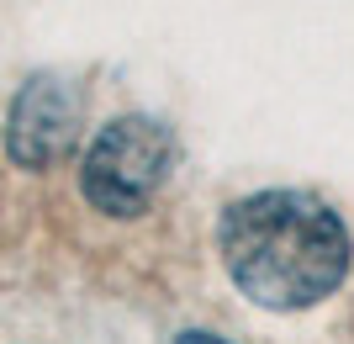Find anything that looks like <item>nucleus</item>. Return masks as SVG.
Listing matches in <instances>:
<instances>
[{"instance_id": "f257e3e1", "label": "nucleus", "mask_w": 354, "mask_h": 344, "mask_svg": "<svg viewBox=\"0 0 354 344\" xmlns=\"http://www.w3.org/2000/svg\"><path fill=\"white\" fill-rule=\"evenodd\" d=\"M217 249L238 297L270 313H301L349 275V228L307 191H254L222 212Z\"/></svg>"}, {"instance_id": "f03ea898", "label": "nucleus", "mask_w": 354, "mask_h": 344, "mask_svg": "<svg viewBox=\"0 0 354 344\" xmlns=\"http://www.w3.org/2000/svg\"><path fill=\"white\" fill-rule=\"evenodd\" d=\"M175 170V138L153 117H117L90 138L80 191L106 217H143Z\"/></svg>"}, {"instance_id": "7ed1b4c3", "label": "nucleus", "mask_w": 354, "mask_h": 344, "mask_svg": "<svg viewBox=\"0 0 354 344\" xmlns=\"http://www.w3.org/2000/svg\"><path fill=\"white\" fill-rule=\"evenodd\" d=\"M80 138V96L59 75H37L16 90L11 122H6V154L21 170H48Z\"/></svg>"}, {"instance_id": "20e7f679", "label": "nucleus", "mask_w": 354, "mask_h": 344, "mask_svg": "<svg viewBox=\"0 0 354 344\" xmlns=\"http://www.w3.org/2000/svg\"><path fill=\"white\" fill-rule=\"evenodd\" d=\"M175 344H227V339H217V334H180Z\"/></svg>"}]
</instances>
